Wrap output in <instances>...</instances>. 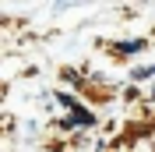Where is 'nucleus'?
<instances>
[{"label":"nucleus","mask_w":155,"mask_h":152,"mask_svg":"<svg viewBox=\"0 0 155 152\" xmlns=\"http://www.w3.org/2000/svg\"><path fill=\"white\" fill-rule=\"evenodd\" d=\"M145 46V43H141V39H130V43H124V53H137V50Z\"/></svg>","instance_id":"1"}]
</instances>
